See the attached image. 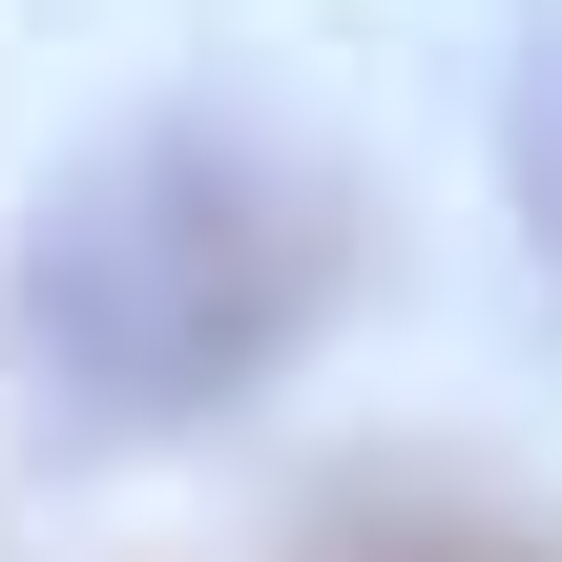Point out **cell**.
<instances>
[{
  "label": "cell",
  "instance_id": "cell-1",
  "mask_svg": "<svg viewBox=\"0 0 562 562\" xmlns=\"http://www.w3.org/2000/svg\"><path fill=\"white\" fill-rule=\"evenodd\" d=\"M313 292H334V188L292 146H250V125H146V146L42 188L21 375H42L63 438H167L229 375H271Z\"/></svg>",
  "mask_w": 562,
  "mask_h": 562
},
{
  "label": "cell",
  "instance_id": "cell-2",
  "mask_svg": "<svg viewBox=\"0 0 562 562\" xmlns=\"http://www.w3.org/2000/svg\"><path fill=\"white\" fill-rule=\"evenodd\" d=\"M313 562H562V542L459 521V501H355V521H313Z\"/></svg>",
  "mask_w": 562,
  "mask_h": 562
},
{
  "label": "cell",
  "instance_id": "cell-3",
  "mask_svg": "<svg viewBox=\"0 0 562 562\" xmlns=\"http://www.w3.org/2000/svg\"><path fill=\"white\" fill-rule=\"evenodd\" d=\"M521 209H542V250H562V42H542V83H521Z\"/></svg>",
  "mask_w": 562,
  "mask_h": 562
}]
</instances>
